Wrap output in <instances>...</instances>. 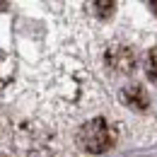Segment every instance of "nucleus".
<instances>
[{
  "label": "nucleus",
  "instance_id": "6e6552de",
  "mask_svg": "<svg viewBox=\"0 0 157 157\" xmlns=\"http://www.w3.org/2000/svg\"><path fill=\"white\" fill-rule=\"evenodd\" d=\"M7 5H10V0H0V12H5V10H7Z\"/></svg>",
  "mask_w": 157,
  "mask_h": 157
},
{
  "label": "nucleus",
  "instance_id": "1a4fd4ad",
  "mask_svg": "<svg viewBox=\"0 0 157 157\" xmlns=\"http://www.w3.org/2000/svg\"><path fill=\"white\" fill-rule=\"evenodd\" d=\"M0 157H7V155H2V152H0Z\"/></svg>",
  "mask_w": 157,
  "mask_h": 157
},
{
  "label": "nucleus",
  "instance_id": "f03ea898",
  "mask_svg": "<svg viewBox=\"0 0 157 157\" xmlns=\"http://www.w3.org/2000/svg\"><path fill=\"white\" fill-rule=\"evenodd\" d=\"M104 60H106V68H109L111 73H118V75H131V73L136 70V65H138L136 51H133L131 46H123V44L111 46V48L106 51Z\"/></svg>",
  "mask_w": 157,
  "mask_h": 157
},
{
  "label": "nucleus",
  "instance_id": "423d86ee",
  "mask_svg": "<svg viewBox=\"0 0 157 157\" xmlns=\"http://www.w3.org/2000/svg\"><path fill=\"white\" fill-rule=\"evenodd\" d=\"M145 70H147V80L157 85V46L147 53V63H145Z\"/></svg>",
  "mask_w": 157,
  "mask_h": 157
},
{
  "label": "nucleus",
  "instance_id": "f257e3e1",
  "mask_svg": "<svg viewBox=\"0 0 157 157\" xmlns=\"http://www.w3.org/2000/svg\"><path fill=\"white\" fill-rule=\"evenodd\" d=\"M78 145L87 155H104L116 145V128L106 118H92L80 126Z\"/></svg>",
  "mask_w": 157,
  "mask_h": 157
},
{
  "label": "nucleus",
  "instance_id": "7ed1b4c3",
  "mask_svg": "<svg viewBox=\"0 0 157 157\" xmlns=\"http://www.w3.org/2000/svg\"><path fill=\"white\" fill-rule=\"evenodd\" d=\"M121 101H123L128 109H133V111H145V109L150 106V97H147V92H145L140 85L123 87V90H121Z\"/></svg>",
  "mask_w": 157,
  "mask_h": 157
},
{
  "label": "nucleus",
  "instance_id": "20e7f679",
  "mask_svg": "<svg viewBox=\"0 0 157 157\" xmlns=\"http://www.w3.org/2000/svg\"><path fill=\"white\" fill-rule=\"evenodd\" d=\"M12 75H15V60L5 51H0V90L12 80Z\"/></svg>",
  "mask_w": 157,
  "mask_h": 157
},
{
  "label": "nucleus",
  "instance_id": "39448f33",
  "mask_svg": "<svg viewBox=\"0 0 157 157\" xmlns=\"http://www.w3.org/2000/svg\"><path fill=\"white\" fill-rule=\"evenodd\" d=\"M92 10H94V15L99 20H111L114 12H116V0H94Z\"/></svg>",
  "mask_w": 157,
  "mask_h": 157
},
{
  "label": "nucleus",
  "instance_id": "0eeeda50",
  "mask_svg": "<svg viewBox=\"0 0 157 157\" xmlns=\"http://www.w3.org/2000/svg\"><path fill=\"white\" fill-rule=\"evenodd\" d=\"M147 5H150V10L155 12V17H157V0H147Z\"/></svg>",
  "mask_w": 157,
  "mask_h": 157
}]
</instances>
